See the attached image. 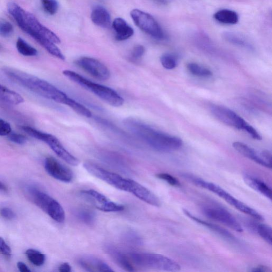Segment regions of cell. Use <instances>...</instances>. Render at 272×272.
Wrapping results in <instances>:
<instances>
[{
    "label": "cell",
    "mask_w": 272,
    "mask_h": 272,
    "mask_svg": "<svg viewBox=\"0 0 272 272\" xmlns=\"http://www.w3.org/2000/svg\"><path fill=\"white\" fill-rule=\"evenodd\" d=\"M124 124L131 133L158 152H170L183 146L179 138L161 132L135 118H128Z\"/></svg>",
    "instance_id": "1"
},
{
    "label": "cell",
    "mask_w": 272,
    "mask_h": 272,
    "mask_svg": "<svg viewBox=\"0 0 272 272\" xmlns=\"http://www.w3.org/2000/svg\"><path fill=\"white\" fill-rule=\"evenodd\" d=\"M6 76L12 81L45 99L66 105L69 99L67 95L51 83L31 74L17 69H4Z\"/></svg>",
    "instance_id": "2"
},
{
    "label": "cell",
    "mask_w": 272,
    "mask_h": 272,
    "mask_svg": "<svg viewBox=\"0 0 272 272\" xmlns=\"http://www.w3.org/2000/svg\"><path fill=\"white\" fill-rule=\"evenodd\" d=\"M8 11L21 29L31 36L37 35L45 37L55 44L61 42L59 37L43 25L32 14L27 12L17 4L8 5Z\"/></svg>",
    "instance_id": "3"
},
{
    "label": "cell",
    "mask_w": 272,
    "mask_h": 272,
    "mask_svg": "<svg viewBox=\"0 0 272 272\" xmlns=\"http://www.w3.org/2000/svg\"><path fill=\"white\" fill-rule=\"evenodd\" d=\"M63 74L72 81L95 94L96 96L109 105L115 107H120L124 105V99L113 89L91 81L71 70H65L63 71Z\"/></svg>",
    "instance_id": "4"
},
{
    "label": "cell",
    "mask_w": 272,
    "mask_h": 272,
    "mask_svg": "<svg viewBox=\"0 0 272 272\" xmlns=\"http://www.w3.org/2000/svg\"><path fill=\"white\" fill-rule=\"evenodd\" d=\"M183 176L196 186L201 187L202 189L209 191L218 195L220 198L242 213L247 214L250 217L258 221H263L264 220V217L258 212L237 200L218 185L204 180L201 178L195 176L191 174H183Z\"/></svg>",
    "instance_id": "5"
},
{
    "label": "cell",
    "mask_w": 272,
    "mask_h": 272,
    "mask_svg": "<svg viewBox=\"0 0 272 272\" xmlns=\"http://www.w3.org/2000/svg\"><path fill=\"white\" fill-rule=\"evenodd\" d=\"M128 256L133 265L139 267L167 271H177L182 268L178 262L162 255L133 252Z\"/></svg>",
    "instance_id": "6"
},
{
    "label": "cell",
    "mask_w": 272,
    "mask_h": 272,
    "mask_svg": "<svg viewBox=\"0 0 272 272\" xmlns=\"http://www.w3.org/2000/svg\"><path fill=\"white\" fill-rule=\"evenodd\" d=\"M27 193L31 201L53 220L58 223L64 222L65 212L58 201L35 187L28 188Z\"/></svg>",
    "instance_id": "7"
},
{
    "label": "cell",
    "mask_w": 272,
    "mask_h": 272,
    "mask_svg": "<svg viewBox=\"0 0 272 272\" xmlns=\"http://www.w3.org/2000/svg\"><path fill=\"white\" fill-rule=\"evenodd\" d=\"M83 167L94 176L118 190L129 193L132 180L126 179L118 174L109 171L93 163L86 162L84 163Z\"/></svg>",
    "instance_id": "8"
},
{
    "label": "cell",
    "mask_w": 272,
    "mask_h": 272,
    "mask_svg": "<svg viewBox=\"0 0 272 272\" xmlns=\"http://www.w3.org/2000/svg\"><path fill=\"white\" fill-rule=\"evenodd\" d=\"M130 15L135 24L144 32L156 40L164 39L162 28L152 16L138 9H134L131 12Z\"/></svg>",
    "instance_id": "9"
},
{
    "label": "cell",
    "mask_w": 272,
    "mask_h": 272,
    "mask_svg": "<svg viewBox=\"0 0 272 272\" xmlns=\"http://www.w3.org/2000/svg\"><path fill=\"white\" fill-rule=\"evenodd\" d=\"M202 212L206 217L212 220L220 222L237 232H243L241 224L234 216L220 206L206 205L202 208Z\"/></svg>",
    "instance_id": "10"
},
{
    "label": "cell",
    "mask_w": 272,
    "mask_h": 272,
    "mask_svg": "<svg viewBox=\"0 0 272 272\" xmlns=\"http://www.w3.org/2000/svg\"><path fill=\"white\" fill-rule=\"evenodd\" d=\"M210 109L212 114L216 118L227 126L237 129L245 130L249 125L236 112L227 108L213 105Z\"/></svg>",
    "instance_id": "11"
},
{
    "label": "cell",
    "mask_w": 272,
    "mask_h": 272,
    "mask_svg": "<svg viewBox=\"0 0 272 272\" xmlns=\"http://www.w3.org/2000/svg\"><path fill=\"white\" fill-rule=\"evenodd\" d=\"M233 147L243 156H245L250 160L267 168H271V154L266 150L262 151L260 153L257 152L256 150L247 145L239 142H234L232 144Z\"/></svg>",
    "instance_id": "12"
},
{
    "label": "cell",
    "mask_w": 272,
    "mask_h": 272,
    "mask_svg": "<svg viewBox=\"0 0 272 272\" xmlns=\"http://www.w3.org/2000/svg\"><path fill=\"white\" fill-rule=\"evenodd\" d=\"M76 64L84 71L96 79L105 81L109 79L110 72L106 65L97 59L89 57H82Z\"/></svg>",
    "instance_id": "13"
},
{
    "label": "cell",
    "mask_w": 272,
    "mask_h": 272,
    "mask_svg": "<svg viewBox=\"0 0 272 272\" xmlns=\"http://www.w3.org/2000/svg\"><path fill=\"white\" fill-rule=\"evenodd\" d=\"M44 167L47 173L59 181L69 183L73 179V174L71 170L53 157L45 159Z\"/></svg>",
    "instance_id": "14"
},
{
    "label": "cell",
    "mask_w": 272,
    "mask_h": 272,
    "mask_svg": "<svg viewBox=\"0 0 272 272\" xmlns=\"http://www.w3.org/2000/svg\"><path fill=\"white\" fill-rule=\"evenodd\" d=\"M42 140V142L48 144L52 151L65 162L72 166H77L79 164L78 159L70 154L57 137L45 133Z\"/></svg>",
    "instance_id": "15"
},
{
    "label": "cell",
    "mask_w": 272,
    "mask_h": 272,
    "mask_svg": "<svg viewBox=\"0 0 272 272\" xmlns=\"http://www.w3.org/2000/svg\"><path fill=\"white\" fill-rule=\"evenodd\" d=\"M129 193L139 200L155 207H159L161 206L160 201L154 193L133 180Z\"/></svg>",
    "instance_id": "16"
},
{
    "label": "cell",
    "mask_w": 272,
    "mask_h": 272,
    "mask_svg": "<svg viewBox=\"0 0 272 272\" xmlns=\"http://www.w3.org/2000/svg\"><path fill=\"white\" fill-rule=\"evenodd\" d=\"M79 266L88 271H114L106 262L92 256H83L77 259Z\"/></svg>",
    "instance_id": "17"
},
{
    "label": "cell",
    "mask_w": 272,
    "mask_h": 272,
    "mask_svg": "<svg viewBox=\"0 0 272 272\" xmlns=\"http://www.w3.org/2000/svg\"><path fill=\"white\" fill-rule=\"evenodd\" d=\"M243 177L244 182L251 189L265 196L270 201L271 200V190L266 184L258 178L248 174H244Z\"/></svg>",
    "instance_id": "18"
},
{
    "label": "cell",
    "mask_w": 272,
    "mask_h": 272,
    "mask_svg": "<svg viewBox=\"0 0 272 272\" xmlns=\"http://www.w3.org/2000/svg\"><path fill=\"white\" fill-rule=\"evenodd\" d=\"M112 26L115 31L116 39L117 41L126 40L134 35V31L133 28L121 18L115 19Z\"/></svg>",
    "instance_id": "19"
},
{
    "label": "cell",
    "mask_w": 272,
    "mask_h": 272,
    "mask_svg": "<svg viewBox=\"0 0 272 272\" xmlns=\"http://www.w3.org/2000/svg\"><path fill=\"white\" fill-rule=\"evenodd\" d=\"M91 20L95 25L107 29L111 24V18L106 8L101 6L96 7L91 14Z\"/></svg>",
    "instance_id": "20"
},
{
    "label": "cell",
    "mask_w": 272,
    "mask_h": 272,
    "mask_svg": "<svg viewBox=\"0 0 272 272\" xmlns=\"http://www.w3.org/2000/svg\"><path fill=\"white\" fill-rule=\"evenodd\" d=\"M107 251L110 256L121 268L128 271L135 270L133 264L131 262L128 256L117 249L109 247Z\"/></svg>",
    "instance_id": "21"
},
{
    "label": "cell",
    "mask_w": 272,
    "mask_h": 272,
    "mask_svg": "<svg viewBox=\"0 0 272 272\" xmlns=\"http://www.w3.org/2000/svg\"><path fill=\"white\" fill-rule=\"evenodd\" d=\"M183 211L184 212V213L187 216L188 218H189L191 220L200 224L203 225V226L211 229L214 232L219 234L220 235L228 239H233L234 238V237L232 235V233L226 229H225L222 227L217 226V225L214 224L210 222H206L202 220L201 219L196 217L187 210L184 209L183 210Z\"/></svg>",
    "instance_id": "22"
},
{
    "label": "cell",
    "mask_w": 272,
    "mask_h": 272,
    "mask_svg": "<svg viewBox=\"0 0 272 272\" xmlns=\"http://www.w3.org/2000/svg\"><path fill=\"white\" fill-rule=\"evenodd\" d=\"M31 37L54 57L62 60H65L64 55L54 43L39 35H34Z\"/></svg>",
    "instance_id": "23"
},
{
    "label": "cell",
    "mask_w": 272,
    "mask_h": 272,
    "mask_svg": "<svg viewBox=\"0 0 272 272\" xmlns=\"http://www.w3.org/2000/svg\"><path fill=\"white\" fill-rule=\"evenodd\" d=\"M0 101L13 105H18L24 102V98L18 93L0 83Z\"/></svg>",
    "instance_id": "24"
},
{
    "label": "cell",
    "mask_w": 272,
    "mask_h": 272,
    "mask_svg": "<svg viewBox=\"0 0 272 272\" xmlns=\"http://www.w3.org/2000/svg\"><path fill=\"white\" fill-rule=\"evenodd\" d=\"M214 17L217 21L225 24L234 25L239 21V16L237 13L228 9H223L216 13Z\"/></svg>",
    "instance_id": "25"
},
{
    "label": "cell",
    "mask_w": 272,
    "mask_h": 272,
    "mask_svg": "<svg viewBox=\"0 0 272 272\" xmlns=\"http://www.w3.org/2000/svg\"><path fill=\"white\" fill-rule=\"evenodd\" d=\"M81 193L89 199L99 210L110 201L105 195L95 190L83 191Z\"/></svg>",
    "instance_id": "26"
},
{
    "label": "cell",
    "mask_w": 272,
    "mask_h": 272,
    "mask_svg": "<svg viewBox=\"0 0 272 272\" xmlns=\"http://www.w3.org/2000/svg\"><path fill=\"white\" fill-rule=\"evenodd\" d=\"M16 48L19 53L26 57H34L38 54L36 49L21 37H19L17 41Z\"/></svg>",
    "instance_id": "27"
},
{
    "label": "cell",
    "mask_w": 272,
    "mask_h": 272,
    "mask_svg": "<svg viewBox=\"0 0 272 272\" xmlns=\"http://www.w3.org/2000/svg\"><path fill=\"white\" fill-rule=\"evenodd\" d=\"M26 255L30 261L36 266H41L45 263L46 256L40 251L29 249L26 250Z\"/></svg>",
    "instance_id": "28"
},
{
    "label": "cell",
    "mask_w": 272,
    "mask_h": 272,
    "mask_svg": "<svg viewBox=\"0 0 272 272\" xmlns=\"http://www.w3.org/2000/svg\"><path fill=\"white\" fill-rule=\"evenodd\" d=\"M187 69L195 76L199 77H209L212 76V71L198 63H190L187 64Z\"/></svg>",
    "instance_id": "29"
},
{
    "label": "cell",
    "mask_w": 272,
    "mask_h": 272,
    "mask_svg": "<svg viewBox=\"0 0 272 272\" xmlns=\"http://www.w3.org/2000/svg\"><path fill=\"white\" fill-rule=\"evenodd\" d=\"M66 106L83 117L90 118L92 116L91 112L87 108L71 98H69L66 103Z\"/></svg>",
    "instance_id": "30"
},
{
    "label": "cell",
    "mask_w": 272,
    "mask_h": 272,
    "mask_svg": "<svg viewBox=\"0 0 272 272\" xmlns=\"http://www.w3.org/2000/svg\"><path fill=\"white\" fill-rule=\"evenodd\" d=\"M256 231L262 239L271 245L272 231L270 226L267 224L259 223L256 226Z\"/></svg>",
    "instance_id": "31"
},
{
    "label": "cell",
    "mask_w": 272,
    "mask_h": 272,
    "mask_svg": "<svg viewBox=\"0 0 272 272\" xmlns=\"http://www.w3.org/2000/svg\"><path fill=\"white\" fill-rule=\"evenodd\" d=\"M160 61L163 67L166 69L172 70L177 66V59L172 54L165 53L162 55Z\"/></svg>",
    "instance_id": "32"
},
{
    "label": "cell",
    "mask_w": 272,
    "mask_h": 272,
    "mask_svg": "<svg viewBox=\"0 0 272 272\" xmlns=\"http://www.w3.org/2000/svg\"><path fill=\"white\" fill-rule=\"evenodd\" d=\"M44 11L50 15L57 13L59 5L57 0H41Z\"/></svg>",
    "instance_id": "33"
},
{
    "label": "cell",
    "mask_w": 272,
    "mask_h": 272,
    "mask_svg": "<svg viewBox=\"0 0 272 272\" xmlns=\"http://www.w3.org/2000/svg\"><path fill=\"white\" fill-rule=\"evenodd\" d=\"M77 218L82 222L88 224H92L95 221L96 216L93 212L86 209H81L77 212Z\"/></svg>",
    "instance_id": "34"
},
{
    "label": "cell",
    "mask_w": 272,
    "mask_h": 272,
    "mask_svg": "<svg viewBox=\"0 0 272 272\" xmlns=\"http://www.w3.org/2000/svg\"><path fill=\"white\" fill-rule=\"evenodd\" d=\"M14 32V27L12 24L6 21L0 20V36L9 37Z\"/></svg>",
    "instance_id": "35"
},
{
    "label": "cell",
    "mask_w": 272,
    "mask_h": 272,
    "mask_svg": "<svg viewBox=\"0 0 272 272\" xmlns=\"http://www.w3.org/2000/svg\"><path fill=\"white\" fill-rule=\"evenodd\" d=\"M156 177L159 179L165 181L172 186L176 187H180L181 186L179 181L170 174L166 173H158L156 174Z\"/></svg>",
    "instance_id": "36"
},
{
    "label": "cell",
    "mask_w": 272,
    "mask_h": 272,
    "mask_svg": "<svg viewBox=\"0 0 272 272\" xmlns=\"http://www.w3.org/2000/svg\"><path fill=\"white\" fill-rule=\"evenodd\" d=\"M8 137L10 141L19 145L25 144L27 140V138L24 135L15 133L9 134Z\"/></svg>",
    "instance_id": "37"
},
{
    "label": "cell",
    "mask_w": 272,
    "mask_h": 272,
    "mask_svg": "<svg viewBox=\"0 0 272 272\" xmlns=\"http://www.w3.org/2000/svg\"><path fill=\"white\" fill-rule=\"evenodd\" d=\"M145 51V50L143 46L137 45L131 52V57L134 60H138L143 57Z\"/></svg>",
    "instance_id": "38"
},
{
    "label": "cell",
    "mask_w": 272,
    "mask_h": 272,
    "mask_svg": "<svg viewBox=\"0 0 272 272\" xmlns=\"http://www.w3.org/2000/svg\"><path fill=\"white\" fill-rule=\"evenodd\" d=\"M12 133V127L8 122L0 119V136H8Z\"/></svg>",
    "instance_id": "39"
},
{
    "label": "cell",
    "mask_w": 272,
    "mask_h": 272,
    "mask_svg": "<svg viewBox=\"0 0 272 272\" xmlns=\"http://www.w3.org/2000/svg\"><path fill=\"white\" fill-rule=\"evenodd\" d=\"M0 216L6 220H12L16 217L15 213L11 209L8 208H3L0 209Z\"/></svg>",
    "instance_id": "40"
},
{
    "label": "cell",
    "mask_w": 272,
    "mask_h": 272,
    "mask_svg": "<svg viewBox=\"0 0 272 272\" xmlns=\"http://www.w3.org/2000/svg\"><path fill=\"white\" fill-rule=\"evenodd\" d=\"M0 253L8 257H11L12 253L11 247L2 237H0Z\"/></svg>",
    "instance_id": "41"
},
{
    "label": "cell",
    "mask_w": 272,
    "mask_h": 272,
    "mask_svg": "<svg viewBox=\"0 0 272 272\" xmlns=\"http://www.w3.org/2000/svg\"><path fill=\"white\" fill-rule=\"evenodd\" d=\"M226 38L228 41L233 44L241 45L243 46H247L246 43L245 41H243L241 39H239V37H238L236 35H234L233 34H226Z\"/></svg>",
    "instance_id": "42"
},
{
    "label": "cell",
    "mask_w": 272,
    "mask_h": 272,
    "mask_svg": "<svg viewBox=\"0 0 272 272\" xmlns=\"http://www.w3.org/2000/svg\"><path fill=\"white\" fill-rule=\"evenodd\" d=\"M59 270L61 272H70L72 271V268L68 262H64L59 267Z\"/></svg>",
    "instance_id": "43"
},
{
    "label": "cell",
    "mask_w": 272,
    "mask_h": 272,
    "mask_svg": "<svg viewBox=\"0 0 272 272\" xmlns=\"http://www.w3.org/2000/svg\"><path fill=\"white\" fill-rule=\"evenodd\" d=\"M250 271L252 272H267L270 271V269L269 267L265 265H258L252 268Z\"/></svg>",
    "instance_id": "44"
},
{
    "label": "cell",
    "mask_w": 272,
    "mask_h": 272,
    "mask_svg": "<svg viewBox=\"0 0 272 272\" xmlns=\"http://www.w3.org/2000/svg\"><path fill=\"white\" fill-rule=\"evenodd\" d=\"M17 267L22 272H31V270L23 262L19 261L17 263Z\"/></svg>",
    "instance_id": "45"
},
{
    "label": "cell",
    "mask_w": 272,
    "mask_h": 272,
    "mask_svg": "<svg viewBox=\"0 0 272 272\" xmlns=\"http://www.w3.org/2000/svg\"><path fill=\"white\" fill-rule=\"evenodd\" d=\"M8 187L2 182H0V192H8Z\"/></svg>",
    "instance_id": "46"
},
{
    "label": "cell",
    "mask_w": 272,
    "mask_h": 272,
    "mask_svg": "<svg viewBox=\"0 0 272 272\" xmlns=\"http://www.w3.org/2000/svg\"><path fill=\"white\" fill-rule=\"evenodd\" d=\"M155 1L162 5L167 4L166 0H155Z\"/></svg>",
    "instance_id": "47"
},
{
    "label": "cell",
    "mask_w": 272,
    "mask_h": 272,
    "mask_svg": "<svg viewBox=\"0 0 272 272\" xmlns=\"http://www.w3.org/2000/svg\"><path fill=\"white\" fill-rule=\"evenodd\" d=\"M2 47L1 45H0V51H2Z\"/></svg>",
    "instance_id": "48"
}]
</instances>
